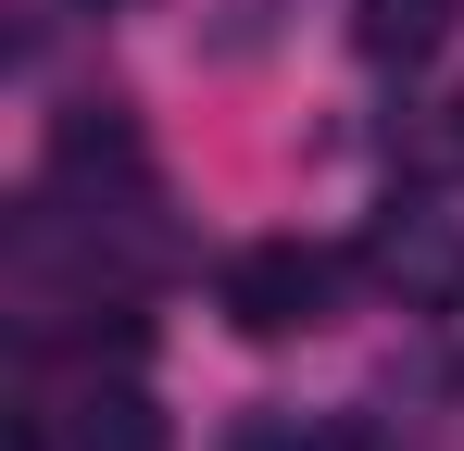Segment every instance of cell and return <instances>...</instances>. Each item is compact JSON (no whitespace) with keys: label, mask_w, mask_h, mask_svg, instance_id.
Instances as JSON below:
<instances>
[{"label":"cell","mask_w":464,"mask_h":451,"mask_svg":"<svg viewBox=\"0 0 464 451\" xmlns=\"http://www.w3.org/2000/svg\"><path fill=\"white\" fill-rule=\"evenodd\" d=\"M364 276L401 289L414 313H452L464 301V188H401V201L364 226Z\"/></svg>","instance_id":"6da1fadb"},{"label":"cell","mask_w":464,"mask_h":451,"mask_svg":"<svg viewBox=\"0 0 464 451\" xmlns=\"http://www.w3.org/2000/svg\"><path fill=\"white\" fill-rule=\"evenodd\" d=\"M326 289H339V264L314 238H251L227 264V326L238 339H302V326H326Z\"/></svg>","instance_id":"7a4b0ae2"},{"label":"cell","mask_w":464,"mask_h":451,"mask_svg":"<svg viewBox=\"0 0 464 451\" xmlns=\"http://www.w3.org/2000/svg\"><path fill=\"white\" fill-rule=\"evenodd\" d=\"M51 188H88V201H139V188H151V150H139V126H126L113 101L63 113V126H51Z\"/></svg>","instance_id":"3957f363"},{"label":"cell","mask_w":464,"mask_h":451,"mask_svg":"<svg viewBox=\"0 0 464 451\" xmlns=\"http://www.w3.org/2000/svg\"><path fill=\"white\" fill-rule=\"evenodd\" d=\"M63 414H76L63 451H176V427H163V401L139 389V376H88Z\"/></svg>","instance_id":"277c9868"},{"label":"cell","mask_w":464,"mask_h":451,"mask_svg":"<svg viewBox=\"0 0 464 451\" xmlns=\"http://www.w3.org/2000/svg\"><path fill=\"white\" fill-rule=\"evenodd\" d=\"M440 38H452V0H352V51H364V63H427V51H440Z\"/></svg>","instance_id":"5b68a950"}]
</instances>
